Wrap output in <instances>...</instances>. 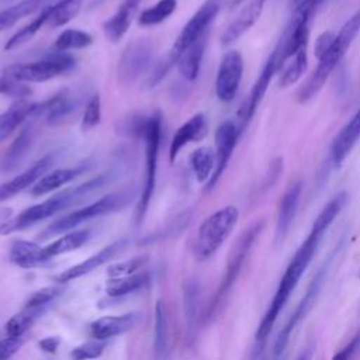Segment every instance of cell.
Returning <instances> with one entry per match:
<instances>
[{
	"label": "cell",
	"mask_w": 360,
	"mask_h": 360,
	"mask_svg": "<svg viewBox=\"0 0 360 360\" xmlns=\"http://www.w3.org/2000/svg\"><path fill=\"white\" fill-rule=\"evenodd\" d=\"M346 202H347V194L345 191H340L336 195H333L326 202V205L319 211L318 217L315 218V221L311 226V231L308 232L307 238L302 240L300 248L295 250L288 266L285 267V270L280 278V283L276 288V292H274V295H273V298H271V301L257 326L255 338L259 343H264V340L267 339L270 330L273 329L274 323L277 322V319H278L281 311L284 309L287 301L290 300L292 291L297 288L302 274L311 264L312 257L316 253L318 246H319L325 232L328 231L330 224L335 221V218L339 215V212L343 210Z\"/></svg>",
	"instance_id": "cell-1"
},
{
	"label": "cell",
	"mask_w": 360,
	"mask_h": 360,
	"mask_svg": "<svg viewBox=\"0 0 360 360\" xmlns=\"http://www.w3.org/2000/svg\"><path fill=\"white\" fill-rule=\"evenodd\" d=\"M105 180H107L105 174L97 176L94 179L87 180L86 183H82L72 188H66L37 205L25 208L17 217H14L0 225V235H8L15 231L25 229L37 222L51 218L53 214L91 195L96 190H98L105 183Z\"/></svg>",
	"instance_id": "cell-2"
},
{
	"label": "cell",
	"mask_w": 360,
	"mask_h": 360,
	"mask_svg": "<svg viewBox=\"0 0 360 360\" xmlns=\"http://www.w3.org/2000/svg\"><path fill=\"white\" fill-rule=\"evenodd\" d=\"M359 32H360V8L356 13H353L350 18L335 34V39L330 48L321 58H318L316 68L298 90L300 103H307L319 93V90L323 87V84L326 83V80L329 79L335 68L345 58L346 52L352 46Z\"/></svg>",
	"instance_id": "cell-3"
},
{
	"label": "cell",
	"mask_w": 360,
	"mask_h": 360,
	"mask_svg": "<svg viewBox=\"0 0 360 360\" xmlns=\"http://www.w3.org/2000/svg\"><path fill=\"white\" fill-rule=\"evenodd\" d=\"M263 226H264V222L262 219L252 222L233 242V245L229 250L228 259H226L224 277L219 283V287H218L215 295L212 297L211 304L207 308L205 321H210L211 318H214L215 314L218 312V309L221 308V305L224 304V301L226 300V297H228L229 291L232 290L233 284L236 283V280L242 271V267H243L249 253L252 252L253 245H255L256 239L259 238Z\"/></svg>",
	"instance_id": "cell-4"
},
{
	"label": "cell",
	"mask_w": 360,
	"mask_h": 360,
	"mask_svg": "<svg viewBox=\"0 0 360 360\" xmlns=\"http://www.w3.org/2000/svg\"><path fill=\"white\" fill-rule=\"evenodd\" d=\"M343 248V239L339 240L336 243V246H333V249L330 250V253L328 255V257H325V260L321 263V266L318 267V270L315 271V274L312 276L302 298L300 300V302L297 304L294 312L291 314V316L288 318V321L285 322V325L280 329L277 338H276V342H274V346H273V353L276 357L281 356L290 342V338H291V333L294 332V329L301 323V321L309 314V311L312 309V307L315 305L319 294H321V290L328 278V274L330 271V267L335 262V259L338 257L340 249Z\"/></svg>",
	"instance_id": "cell-5"
},
{
	"label": "cell",
	"mask_w": 360,
	"mask_h": 360,
	"mask_svg": "<svg viewBox=\"0 0 360 360\" xmlns=\"http://www.w3.org/2000/svg\"><path fill=\"white\" fill-rule=\"evenodd\" d=\"M239 219V210L226 205L207 217L198 231L194 243V253L200 260L210 259L232 233Z\"/></svg>",
	"instance_id": "cell-6"
},
{
	"label": "cell",
	"mask_w": 360,
	"mask_h": 360,
	"mask_svg": "<svg viewBox=\"0 0 360 360\" xmlns=\"http://www.w3.org/2000/svg\"><path fill=\"white\" fill-rule=\"evenodd\" d=\"M128 197L124 193H111L107 194L104 197H101L100 200H97L96 202H91L80 210H76L70 214H66L60 218H58L56 221H53L52 224L48 225V228L41 233L42 238H48V236H53L62 232H68L72 231L73 228H76L77 225L87 222L90 219L98 218L101 215L110 214L118 208H121L125 202H127Z\"/></svg>",
	"instance_id": "cell-7"
},
{
	"label": "cell",
	"mask_w": 360,
	"mask_h": 360,
	"mask_svg": "<svg viewBox=\"0 0 360 360\" xmlns=\"http://www.w3.org/2000/svg\"><path fill=\"white\" fill-rule=\"evenodd\" d=\"M75 66L73 56L68 53H56L34 62L13 63L3 73L13 76L25 83H44L56 76L65 75Z\"/></svg>",
	"instance_id": "cell-8"
},
{
	"label": "cell",
	"mask_w": 360,
	"mask_h": 360,
	"mask_svg": "<svg viewBox=\"0 0 360 360\" xmlns=\"http://www.w3.org/2000/svg\"><path fill=\"white\" fill-rule=\"evenodd\" d=\"M219 8L221 0H207L201 4V7L191 15V18L181 28L179 37L172 45L167 59L165 62L167 68L176 63L177 58L186 48H188L193 42L208 34L211 24L214 22L217 14L219 13Z\"/></svg>",
	"instance_id": "cell-9"
},
{
	"label": "cell",
	"mask_w": 360,
	"mask_h": 360,
	"mask_svg": "<svg viewBox=\"0 0 360 360\" xmlns=\"http://www.w3.org/2000/svg\"><path fill=\"white\" fill-rule=\"evenodd\" d=\"M160 132H162L160 114H155L146 118L145 129L142 134L145 139V184H143V190L141 193V201L138 205V218H136L138 222L143 218L155 190Z\"/></svg>",
	"instance_id": "cell-10"
},
{
	"label": "cell",
	"mask_w": 360,
	"mask_h": 360,
	"mask_svg": "<svg viewBox=\"0 0 360 360\" xmlns=\"http://www.w3.org/2000/svg\"><path fill=\"white\" fill-rule=\"evenodd\" d=\"M278 48L277 45L273 48L271 53L267 56L266 62L263 63V68L259 73V76L256 77V82L253 83L249 94L246 96V98L243 100L242 105L238 110V115H236V125L239 132L242 134L243 129L249 125L250 120L253 118L259 104L262 103L271 79L274 77V75H277V69H278Z\"/></svg>",
	"instance_id": "cell-11"
},
{
	"label": "cell",
	"mask_w": 360,
	"mask_h": 360,
	"mask_svg": "<svg viewBox=\"0 0 360 360\" xmlns=\"http://www.w3.org/2000/svg\"><path fill=\"white\" fill-rule=\"evenodd\" d=\"M243 76V58L240 52L228 51L219 63L215 79V94L219 101L229 103L235 98Z\"/></svg>",
	"instance_id": "cell-12"
},
{
	"label": "cell",
	"mask_w": 360,
	"mask_h": 360,
	"mask_svg": "<svg viewBox=\"0 0 360 360\" xmlns=\"http://www.w3.org/2000/svg\"><path fill=\"white\" fill-rule=\"evenodd\" d=\"M240 132L235 121H224L218 125L215 131V169L207 181V190L214 188L224 174L236 148Z\"/></svg>",
	"instance_id": "cell-13"
},
{
	"label": "cell",
	"mask_w": 360,
	"mask_h": 360,
	"mask_svg": "<svg viewBox=\"0 0 360 360\" xmlns=\"http://www.w3.org/2000/svg\"><path fill=\"white\" fill-rule=\"evenodd\" d=\"M152 59V46L146 39H136L131 42L121 55L118 63V76L124 82L138 79L148 68Z\"/></svg>",
	"instance_id": "cell-14"
},
{
	"label": "cell",
	"mask_w": 360,
	"mask_h": 360,
	"mask_svg": "<svg viewBox=\"0 0 360 360\" xmlns=\"http://www.w3.org/2000/svg\"><path fill=\"white\" fill-rule=\"evenodd\" d=\"M302 191V181L297 180L284 191L283 197L280 198L278 207H277V218H276V243L281 245L284 239L287 238L291 225L294 222L298 204H300V195Z\"/></svg>",
	"instance_id": "cell-15"
},
{
	"label": "cell",
	"mask_w": 360,
	"mask_h": 360,
	"mask_svg": "<svg viewBox=\"0 0 360 360\" xmlns=\"http://www.w3.org/2000/svg\"><path fill=\"white\" fill-rule=\"evenodd\" d=\"M266 1L267 0H248L240 11L236 14V17L222 32L221 44L224 46L231 45L232 42L238 41L246 31H249L260 18Z\"/></svg>",
	"instance_id": "cell-16"
},
{
	"label": "cell",
	"mask_w": 360,
	"mask_h": 360,
	"mask_svg": "<svg viewBox=\"0 0 360 360\" xmlns=\"http://www.w3.org/2000/svg\"><path fill=\"white\" fill-rule=\"evenodd\" d=\"M52 163H53V155L51 153L41 158L35 163H32L25 172L20 173L10 181L0 184V202L17 195L22 190H25L28 186L35 184L39 180V177H42L46 173V170L52 166Z\"/></svg>",
	"instance_id": "cell-17"
},
{
	"label": "cell",
	"mask_w": 360,
	"mask_h": 360,
	"mask_svg": "<svg viewBox=\"0 0 360 360\" xmlns=\"http://www.w3.org/2000/svg\"><path fill=\"white\" fill-rule=\"evenodd\" d=\"M360 138V107L354 112V115L350 118V121L346 122V125L338 132L335 136L332 145H330V162L333 167L339 169L349 153L352 152L353 146Z\"/></svg>",
	"instance_id": "cell-18"
},
{
	"label": "cell",
	"mask_w": 360,
	"mask_h": 360,
	"mask_svg": "<svg viewBox=\"0 0 360 360\" xmlns=\"http://www.w3.org/2000/svg\"><path fill=\"white\" fill-rule=\"evenodd\" d=\"M124 245H125V239H120L117 242H112V243L104 246L101 250H98L93 256H90L86 260H83V262L69 267L68 270L62 271L56 277V281L58 283H68V281L76 280V278H79L82 276H86V274L91 273L97 267H100L104 263H107L108 260H111L124 248Z\"/></svg>",
	"instance_id": "cell-19"
},
{
	"label": "cell",
	"mask_w": 360,
	"mask_h": 360,
	"mask_svg": "<svg viewBox=\"0 0 360 360\" xmlns=\"http://www.w3.org/2000/svg\"><path fill=\"white\" fill-rule=\"evenodd\" d=\"M141 319L139 312H128L122 315H111V316H101L91 322L90 325V335L96 339H110L112 336L122 335L131 330Z\"/></svg>",
	"instance_id": "cell-20"
},
{
	"label": "cell",
	"mask_w": 360,
	"mask_h": 360,
	"mask_svg": "<svg viewBox=\"0 0 360 360\" xmlns=\"http://www.w3.org/2000/svg\"><path fill=\"white\" fill-rule=\"evenodd\" d=\"M207 132V120L202 112H198L188 118L179 129L174 132L170 148H169V158L173 163L180 153V150L190 142L201 139Z\"/></svg>",
	"instance_id": "cell-21"
},
{
	"label": "cell",
	"mask_w": 360,
	"mask_h": 360,
	"mask_svg": "<svg viewBox=\"0 0 360 360\" xmlns=\"http://www.w3.org/2000/svg\"><path fill=\"white\" fill-rule=\"evenodd\" d=\"M141 1L142 0H122L117 11L103 22L104 35L111 42H118L127 34Z\"/></svg>",
	"instance_id": "cell-22"
},
{
	"label": "cell",
	"mask_w": 360,
	"mask_h": 360,
	"mask_svg": "<svg viewBox=\"0 0 360 360\" xmlns=\"http://www.w3.org/2000/svg\"><path fill=\"white\" fill-rule=\"evenodd\" d=\"M8 259L11 263L22 269L38 267L51 260L45 252V248H41L38 243L30 240H15L11 245Z\"/></svg>",
	"instance_id": "cell-23"
},
{
	"label": "cell",
	"mask_w": 360,
	"mask_h": 360,
	"mask_svg": "<svg viewBox=\"0 0 360 360\" xmlns=\"http://www.w3.org/2000/svg\"><path fill=\"white\" fill-rule=\"evenodd\" d=\"M207 38H208V34L201 37L195 42H193L177 58V60H176L177 70L183 79H186L188 82H194L198 77V73L201 69V62L204 58L205 45H207Z\"/></svg>",
	"instance_id": "cell-24"
},
{
	"label": "cell",
	"mask_w": 360,
	"mask_h": 360,
	"mask_svg": "<svg viewBox=\"0 0 360 360\" xmlns=\"http://www.w3.org/2000/svg\"><path fill=\"white\" fill-rule=\"evenodd\" d=\"M38 103L27 101L25 98L15 101L8 110L0 114V142L6 139L25 118L37 115Z\"/></svg>",
	"instance_id": "cell-25"
},
{
	"label": "cell",
	"mask_w": 360,
	"mask_h": 360,
	"mask_svg": "<svg viewBox=\"0 0 360 360\" xmlns=\"http://www.w3.org/2000/svg\"><path fill=\"white\" fill-rule=\"evenodd\" d=\"M308 48L300 49L298 52L290 55L288 58L278 62V86L288 87L298 82L308 66Z\"/></svg>",
	"instance_id": "cell-26"
},
{
	"label": "cell",
	"mask_w": 360,
	"mask_h": 360,
	"mask_svg": "<svg viewBox=\"0 0 360 360\" xmlns=\"http://www.w3.org/2000/svg\"><path fill=\"white\" fill-rule=\"evenodd\" d=\"M84 172L83 166L79 167H65V169H56L49 173H45L32 187V195H44L51 191H55L65 186L66 183L75 180L77 176H80Z\"/></svg>",
	"instance_id": "cell-27"
},
{
	"label": "cell",
	"mask_w": 360,
	"mask_h": 360,
	"mask_svg": "<svg viewBox=\"0 0 360 360\" xmlns=\"http://www.w3.org/2000/svg\"><path fill=\"white\" fill-rule=\"evenodd\" d=\"M31 142H32V129L27 127L17 135V138L4 152L0 160V169L3 172H11L13 169H15L20 165V162L24 159L25 153L28 152Z\"/></svg>",
	"instance_id": "cell-28"
},
{
	"label": "cell",
	"mask_w": 360,
	"mask_h": 360,
	"mask_svg": "<svg viewBox=\"0 0 360 360\" xmlns=\"http://www.w3.org/2000/svg\"><path fill=\"white\" fill-rule=\"evenodd\" d=\"M148 273H134L128 276L110 277V280L105 283V292L112 298L122 297L143 288L148 284Z\"/></svg>",
	"instance_id": "cell-29"
},
{
	"label": "cell",
	"mask_w": 360,
	"mask_h": 360,
	"mask_svg": "<svg viewBox=\"0 0 360 360\" xmlns=\"http://www.w3.org/2000/svg\"><path fill=\"white\" fill-rule=\"evenodd\" d=\"M190 166L198 183H205L215 169V150L211 146H200L190 155Z\"/></svg>",
	"instance_id": "cell-30"
},
{
	"label": "cell",
	"mask_w": 360,
	"mask_h": 360,
	"mask_svg": "<svg viewBox=\"0 0 360 360\" xmlns=\"http://www.w3.org/2000/svg\"><path fill=\"white\" fill-rule=\"evenodd\" d=\"M83 0H59L52 6H48L49 14L46 25L49 28H58L72 21L80 11Z\"/></svg>",
	"instance_id": "cell-31"
},
{
	"label": "cell",
	"mask_w": 360,
	"mask_h": 360,
	"mask_svg": "<svg viewBox=\"0 0 360 360\" xmlns=\"http://www.w3.org/2000/svg\"><path fill=\"white\" fill-rule=\"evenodd\" d=\"M90 239V231L89 229H79L68 232L66 235L60 236L59 239L53 240L48 246H45L46 255L52 259L58 255L73 252L79 248H82L87 240Z\"/></svg>",
	"instance_id": "cell-32"
},
{
	"label": "cell",
	"mask_w": 360,
	"mask_h": 360,
	"mask_svg": "<svg viewBox=\"0 0 360 360\" xmlns=\"http://www.w3.org/2000/svg\"><path fill=\"white\" fill-rule=\"evenodd\" d=\"M42 6V0H21L17 4L7 7L0 11V31H4L13 27L21 18L32 14L39 10Z\"/></svg>",
	"instance_id": "cell-33"
},
{
	"label": "cell",
	"mask_w": 360,
	"mask_h": 360,
	"mask_svg": "<svg viewBox=\"0 0 360 360\" xmlns=\"http://www.w3.org/2000/svg\"><path fill=\"white\" fill-rule=\"evenodd\" d=\"M45 308H31L24 307L22 311L13 315L4 325V330L10 336H21L24 332H27L32 323L41 316Z\"/></svg>",
	"instance_id": "cell-34"
},
{
	"label": "cell",
	"mask_w": 360,
	"mask_h": 360,
	"mask_svg": "<svg viewBox=\"0 0 360 360\" xmlns=\"http://www.w3.org/2000/svg\"><path fill=\"white\" fill-rule=\"evenodd\" d=\"M176 7H177V0H159L156 4L145 8L139 14L138 22L142 27L158 25L165 20H167L174 13Z\"/></svg>",
	"instance_id": "cell-35"
},
{
	"label": "cell",
	"mask_w": 360,
	"mask_h": 360,
	"mask_svg": "<svg viewBox=\"0 0 360 360\" xmlns=\"http://www.w3.org/2000/svg\"><path fill=\"white\" fill-rule=\"evenodd\" d=\"M48 14H49V10H48V6H46V7L42 8V11L31 22L24 25L21 30H18L15 34H13L8 38V41L4 45V49L6 51H11V49L22 45V44L28 42L44 25H46Z\"/></svg>",
	"instance_id": "cell-36"
},
{
	"label": "cell",
	"mask_w": 360,
	"mask_h": 360,
	"mask_svg": "<svg viewBox=\"0 0 360 360\" xmlns=\"http://www.w3.org/2000/svg\"><path fill=\"white\" fill-rule=\"evenodd\" d=\"M91 44H93V37L89 32L76 30V28H68L58 35L53 45L56 51L65 52L72 49H83Z\"/></svg>",
	"instance_id": "cell-37"
},
{
	"label": "cell",
	"mask_w": 360,
	"mask_h": 360,
	"mask_svg": "<svg viewBox=\"0 0 360 360\" xmlns=\"http://www.w3.org/2000/svg\"><path fill=\"white\" fill-rule=\"evenodd\" d=\"M72 107H73V104L69 100L68 94L65 91L63 93L60 91L56 96H53L51 100L38 104L37 115L38 114H45L46 120L49 122H56V121L62 120L66 114H69Z\"/></svg>",
	"instance_id": "cell-38"
},
{
	"label": "cell",
	"mask_w": 360,
	"mask_h": 360,
	"mask_svg": "<svg viewBox=\"0 0 360 360\" xmlns=\"http://www.w3.org/2000/svg\"><path fill=\"white\" fill-rule=\"evenodd\" d=\"M0 94L8 96L17 100H22L31 96L32 90L28 84H25V82L3 73L0 76Z\"/></svg>",
	"instance_id": "cell-39"
},
{
	"label": "cell",
	"mask_w": 360,
	"mask_h": 360,
	"mask_svg": "<svg viewBox=\"0 0 360 360\" xmlns=\"http://www.w3.org/2000/svg\"><path fill=\"white\" fill-rule=\"evenodd\" d=\"M166 342H167V321H166L165 305L162 301H158L155 307V342H153L155 350L158 354L165 352Z\"/></svg>",
	"instance_id": "cell-40"
},
{
	"label": "cell",
	"mask_w": 360,
	"mask_h": 360,
	"mask_svg": "<svg viewBox=\"0 0 360 360\" xmlns=\"http://www.w3.org/2000/svg\"><path fill=\"white\" fill-rule=\"evenodd\" d=\"M62 294V287L60 285H49V287H44L35 292H32L27 302L25 307H31V308H45L48 304H51L56 297H59Z\"/></svg>",
	"instance_id": "cell-41"
},
{
	"label": "cell",
	"mask_w": 360,
	"mask_h": 360,
	"mask_svg": "<svg viewBox=\"0 0 360 360\" xmlns=\"http://www.w3.org/2000/svg\"><path fill=\"white\" fill-rule=\"evenodd\" d=\"M105 347V342L101 339L93 338L91 340H87L79 346H76L72 352L70 356L76 360H86V359H96L98 357Z\"/></svg>",
	"instance_id": "cell-42"
},
{
	"label": "cell",
	"mask_w": 360,
	"mask_h": 360,
	"mask_svg": "<svg viewBox=\"0 0 360 360\" xmlns=\"http://www.w3.org/2000/svg\"><path fill=\"white\" fill-rule=\"evenodd\" d=\"M101 120V100L98 94H94L84 110V114L82 117V129L89 131L100 124Z\"/></svg>",
	"instance_id": "cell-43"
},
{
	"label": "cell",
	"mask_w": 360,
	"mask_h": 360,
	"mask_svg": "<svg viewBox=\"0 0 360 360\" xmlns=\"http://www.w3.org/2000/svg\"><path fill=\"white\" fill-rule=\"evenodd\" d=\"M146 260L148 259L145 256H141V257H134V259H129L125 262L115 263L108 267L107 276L108 277H120V276H128V274L138 273V270H141L143 267Z\"/></svg>",
	"instance_id": "cell-44"
},
{
	"label": "cell",
	"mask_w": 360,
	"mask_h": 360,
	"mask_svg": "<svg viewBox=\"0 0 360 360\" xmlns=\"http://www.w3.org/2000/svg\"><path fill=\"white\" fill-rule=\"evenodd\" d=\"M22 345H24V340L21 336L7 335V338L0 340V360H6L14 356L21 349Z\"/></svg>",
	"instance_id": "cell-45"
},
{
	"label": "cell",
	"mask_w": 360,
	"mask_h": 360,
	"mask_svg": "<svg viewBox=\"0 0 360 360\" xmlns=\"http://www.w3.org/2000/svg\"><path fill=\"white\" fill-rule=\"evenodd\" d=\"M360 349V329L354 333V336L339 350L333 354V359H349Z\"/></svg>",
	"instance_id": "cell-46"
},
{
	"label": "cell",
	"mask_w": 360,
	"mask_h": 360,
	"mask_svg": "<svg viewBox=\"0 0 360 360\" xmlns=\"http://www.w3.org/2000/svg\"><path fill=\"white\" fill-rule=\"evenodd\" d=\"M335 34H336V32L325 31V32H322V34L316 38V41H315V49H314V53H315L316 59L321 58V56L330 48V45H332V42H333V39H335Z\"/></svg>",
	"instance_id": "cell-47"
},
{
	"label": "cell",
	"mask_w": 360,
	"mask_h": 360,
	"mask_svg": "<svg viewBox=\"0 0 360 360\" xmlns=\"http://www.w3.org/2000/svg\"><path fill=\"white\" fill-rule=\"evenodd\" d=\"M59 345H60V339L58 336H48L39 342V347L45 353H55L58 350Z\"/></svg>",
	"instance_id": "cell-48"
},
{
	"label": "cell",
	"mask_w": 360,
	"mask_h": 360,
	"mask_svg": "<svg viewBox=\"0 0 360 360\" xmlns=\"http://www.w3.org/2000/svg\"><path fill=\"white\" fill-rule=\"evenodd\" d=\"M243 1H245V0H233V1H232V7H236V6H239L240 3H243Z\"/></svg>",
	"instance_id": "cell-49"
}]
</instances>
